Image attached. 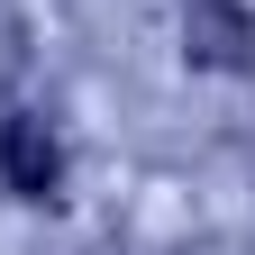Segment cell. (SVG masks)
<instances>
[{
	"label": "cell",
	"instance_id": "1",
	"mask_svg": "<svg viewBox=\"0 0 255 255\" xmlns=\"http://www.w3.org/2000/svg\"><path fill=\"white\" fill-rule=\"evenodd\" d=\"M182 55L201 64V73H246V64H255V18H246V0H191Z\"/></svg>",
	"mask_w": 255,
	"mask_h": 255
},
{
	"label": "cell",
	"instance_id": "2",
	"mask_svg": "<svg viewBox=\"0 0 255 255\" xmlns=\"http://www.w3.org/2000/svg\"><path fill=\"white\" fill-rule=\"evenodd\" d=\"M0 173H9L18 201H55V182H64V146H55V128L37 110H18L9 128H0Z\"/></svg>",
	"mask_w": 255,
	"mask_h": 255
}]
</instances>
